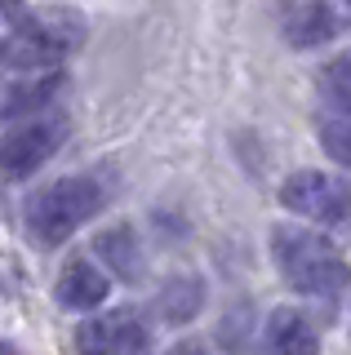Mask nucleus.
Masks as SVG:
<instances>
[{
	"mask_svg": "<svg viewBox=\"0 0 351 355\" xmlns=\"http://www.w3.org/2000/svg\"><path fill=\"white\" fill-rule=\"evenodd\" d=\"M271 258H276V271L284 275V284L307 297H334L347 280L343 253L325 236L293 227V222H280L271 231Z\"/></svg>",
	"mask_w": 351,
	"mask_h": 355,
	"instance_id": "1",
	"label": "nucleus"
},
{
	"mask_svg": "<svg viewBox=\"0 0 351 355\" xmlns=\"http://www.w3.org/2000/svg\"><path fill=\"white\" fill-rule=\"evenodd\" d=\"M80 40H85V22L71 9L53 5V9H40V14H27L18 22L14 40L5 44V53H0V71H23V76L58 71V62Z\"/></svg>",
	"mask_w": 351,
	"mask_h": 355,
	"instance_id": "2",
	"label": "nucleus"
},
{
	"mask_svg": "<svg viewBox=\"0 0 351 355\" xmlns=\"http://www.w3.org/2000/svg\"><path fill=\"white\" fill-rule=\"evenodd\" d=\"M98 209H103L98 182H89V178H58V182L40 187V191L27 200V231H31L36 244L53 249V244L71 240Z\"/></svg>",
	"mask_w": 351,
	"mask_h": 355,
	"instance_id": "3",
	"label": "nucleus"
},
{
	"mask_svg": "<svg viewBox=\"0 0 351 355\" xmlns=\"http://www.w3.org/2000/svg\"><path fill=\"white\" fill-rule=\"evenodd\" d=\"M67 133H71V120L62 116L58 107L40 111V116H31V120H18V125L0 138V173L14 178V182L31 178L36 169H45V160H53V155L62 151Z\"/></svg>",
	"mask_w": 351,
	"mask_h": 355,
	"instance_id": "4",
	"label": "nucleus"
},
{
	"mask_svg": "<svg viewBox=\"0 0 351 355\" xmlns=\"http://www.w3.org/2000/svg\"><path fill=\"white\" fill-rule=\"evenodd\" d=\"M280 205L293 218L320 222V227H347L351 222V187L343 178H329L320 169H298L280 182Z\"/></svg>",
	"mask_w": 351,
	"mask_h": 355,
	"instance_id": "5",
	"label": "nucleus"
},
{
	"mask_svg": "<svg viewBox=\"0 0 351 355\" xmlns=\"http://www.w3.org/2000/svg\"><path fill=\"white\" fill-rule=\"evenodd\" d=\"M76 351L80 355H142L147 351V324L129 306L94 315L76 329Z\"/></svg>",
	"mask_w": 351,
	"mask_h": 355,
	"instance_id": "6",
	"label": "nucleus"
},
{
	"mask_svg": "<svg viewBox=\"0 0 351 355\" xmlns=\"http://www.w3.org/2000/svg\"><path fill=\"white\" fill-rule=\"evenodd\" d=\"M280 31L289 49H320L338 36V9L329 0H289L280 14Z\"/></svg>",
	"mask_w": 351,
	"mask_h": 355,
	"instance_id": "7",
	"label": "nucleus"
},
{
	"mask_svg": "<svg viewBox=\"0 0 351 355\" xmlns=\"http://www.w3.org/2000/svg\"><path fill=\"white\" fill-rule=\"evenodd\" d=\"M112 293V280L103 275V266L89 258H76L58 271V284H53V297H58L62 311H94L107 302Z\"/></svg>",
	"mask_w": 351,
	"mask_h": 355,
	"instance_id": "8",
	"label": "nucleus"
},
{
	"mask_svg": "<svg viewBox=\"0 0 351 355\" xmlns=\"http://www.w3.org/2000/svg\"><path fill=\"white\" fill-rule=\"evenodd\" d=\"M262 338H267L271 355H320V333H316V324L298 306H276L271 311Z\"/></svg>",
	"mask_w": 351,
	"mask_h": 355,
	"instance_id": "9",
	"label": "nucleus"
},
{
	"mask_svg": "<svg viewBox=\"0 0 351 355\" xmlns=\"http://www.w3.org/2000/svg\"><path fill=\"white\" fill-rule=\"evenodd\" d=\"M62 80H67L62 71H31V80H18L5 94L0 116L5 120H31V116H40V111H49L53 98L62 94Z\"/></svg>",
	"mask_w": 351,
	"mask_h": 355,
	"instance_id": "10",
	"label": "nucleus"
},
{
	"mask_svg": "<svg viewBox=\"0 0 351 355\" xmlns=\"http://www.w3.org/2000/svg\"><path fill=\"white\" fill-rule=\"evenodd\" d=\"M94 253L116 271V280H125V284L142 280V249H138L134 227H125V222H120V227H107L103 236L94 240Z\"/></svg>",
	"mask_w": 351,
	"mask_h": 355,
	"instance_id": "11",
	"label": "nucleus"
},
{
	"mask_svg": "<svg viewBox=\"0 0 351 355\" xmlns=\"http://www.w3.org/2000/svg\"><path fill=\"white\" fill-rule=\"evenodd\" d=\"M205 306V280L200 275H173V280H164V288L156 293V315L164 324H187V320L200 315Z\"/></svg>",
	"mask_w": 351,
	"mask_h": 355,
	"instance_id": "12",
	"label": "nucleus"
},
{
	"mask_svg": "<svg viewBox=\"0 0 351 355\" xmlns=\"http://www.w3.org/2000/svg\"><path fill=\"white\" fill-rule=\"evenodd\" d=\"M316 138H320L325 155L334 164L351 169V107L343 103H325L320 116H316Z\"/></svg>",
	"mask_w": 351,
	"mask_h": 355,
	"instance_id": "13",
	"label": "nucleus"
},
{
	"mask_svg": "<svg viewBox=\"0 0 351 355\" xmlns=\"http://www.w3.org/2000/svg\"><path fill=\"white\" fill-rule=\"evenodd\" d=\"M320 85H325V98H329V103H343V107H351V49L334 53V58L325 62Z\"/></svg>",
	"mask_w": 351,
	"mask_h": 355,
	"instance_id": "14",
	"label": "nucleus"
},
{
	"mask_svg": "<svg viewBox=\"0 0 351 355\" xmlns=\"http://www.w3.org/2000/svg\"><path fill=\"white\" fill-rule=\"evenodd\" d=\"M169 355H205V351H200V342H178Z\"/></svg>",
	"mask_w": 351,
	"mask_h": 355,
	"instance_id": "15",
	"label": "nucleus"
},
{
	"mask_svg": "<svg viewBox=\"0 0 351 355\" xmlns=\"http://www.w3.org/2000/svg\"><path fill=\"white\" fill-rule=\"evenodd\" d=\"M0 355H18L14 347H9V342H0Z\"/></svg>",
	"mask_w": 351,
	"mask_h": 355,
	"instance_id": "16",
	"label": "nucleus"
},
{
	"mask_svg": "<svg viewBox=\"0 0 351 355\" xmlns=\"http://www.w3.org/2000/svg\"><path fill=\"white\" fill-rule=\"evenodd\" d=\"M347 9H351V0H347Z\"/></svg>",
	"mask_w": 351,
	"mask_h": 355,
	"instance_id": "17",
	"label": "nucleus"
}]
</instances>
